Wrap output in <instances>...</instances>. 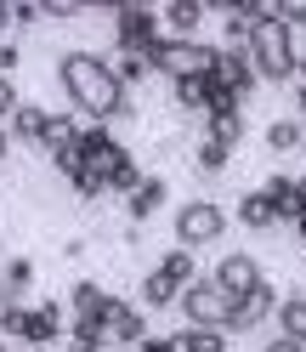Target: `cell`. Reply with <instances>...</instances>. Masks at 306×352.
Segmentation results:
<instances>
[{
    "instance_id": "obj_46",
    "label": "cell",
    "mask_w": 306,
    "mask_h": 352,
    "mask_svg": "<svg viewBox=\"0 0 306 352\" xmlns=\"http://www.w3.org/2000/svg\"><path fill=\"white\" fill-rule=\"evenodd\" d=\"M0 352H6V341H0Z\"/></svg>"
},
{
    "instance_id": "obj_1",
    "label": "cell",
    "mask_w": 306,
    "mask_h": 352,
    "mask_svg": "<svg viewBox=\"0 0 306 352\" xmlns=\"http://www.w3.org/2000/svg\"><path fill=\"white\" fill-rule=\"evenodd\" d=\"M57 85H62V97H69L74 108L91 125H108V120H130L137 114V102H130V91L114 80V63H108L102 52H62L57 57Z\"/></svg>"
},
{
    "instance_id": "obj_43",
    "label": "cell",
    "mask_w": 306,
    "mask_h": 352,
    "mask_svg": "<svg viewBox=\"0 0 306 352\" xmlns=\"http://www.w3.org/2000/svg\"><path fill=\"white\" fill-rule=\"evenodd\" d=\"M6 153H12V131L0 125V165H6Z\"/></svg>"
},
{
    "instance_id": "obj_20",
    "label": "cell",
    "mask_w": 306,
    "mask_h": 352,
    "mask_svg": "<svg viewBox=\"0 0 306 352\" xmlns=\"http://www.w3.org/2000/svg\"><path fill=\"white\" fill-rule=\"evenodd\" d=\"M74 137H80V125H74V114H62V108H46V142H40V153H62V148H74Z\"/></svg>"
},
{
    "instance_id": "obj_38",
    "label": "cell",
    "mask_w": 306,
    "mask_h": 352,
    "mask_svg": "<svg viewBox=\"0 0 306 352\" xmlns=\"http://www.w3.org/2000/svg\"><path fill=\"white\" fill-rule=\"evenodd\" d=\"M46 17H57V23H69V17H80L74 0H46Z\"/></svg>"
},
{
    "instance_id": "obj_15",
    "label": "cell",
    "mask_w": 306,
    "mask_h": 352,
    "mask_svg": "<svg viewBox=\"0 0 306 352\" xmlns=\"http://www.w3.org/2000/svg\"><path fill=\"white\" fill-rule=\"evenodd\" d=\"M238 222H244V228H255V233H272L278 228V210H272V199H267V193H261V188H250V193H238Z\"/></svg>"
},
{
    "instance_id": "obj_27",
    "label": "cell",
    "mask_w": 306,
    "mask_h": 352,
    "mask_svg": "<svg viewBox=\"0 0 306 352\" xmlns=\"http://www.w3.org/2000/svg\"><path fill=\"white\" fill-rule=\"evenodd\" d=\"M170 97H176V108L193 114V120L210 114V80H176V85H170Z\"/></svg>"
},
{
    "instance_id": "obj_32",
    "label": "cell",
    "mask_w": 306,
    "mask_h": 352,
    "mask_svg": "<svg viewBox=\"0 0 306 352\" xmlns=\"http://www.w3.org/2000/svg\"><path fill=\"white\" fill-rule=\"evenodd\" d=\"M142 165H137V153H125V160L108 170V193H119V199H130V193H137V182H142Z\"/></svg>"
},
{
    "instance_id": "obj_22",
    "label": "cell",
    "mask_w": 306,
    "mask_h": 352,
    "mask_svg": "<svg viewBox=\"0 0 306 352\" xmlns=\"http://www.w3.org/2000/svg\"><path fill=\"white\" fill-rule=\"evenodd\" d=\"M227 160H233V148L199 131V142H193V170H199V176H222V170H227Z\"/></svg>"
},
{
    "instance_id": "obj_40",
    "label": "cell",
    "mask_w": 306,
    "mask_h": 352,
    "mask_svg": "<svg viewBox=\"0 0 306 352\" xmlns=\"http://www.w3.org/2000/svg\"><path fill=\"white\" fill-rule=\"evenodd\" d=\"M261 352H306V346L290 341V336H267V346H261Z\"/></svg>"
},
{
    "instance_id": "obj_48",
    "label": "cell",
    "mask_w": 306,
    "mask_h": 352,
    "mask_svg": "<svg viewBox=\"0 0 306 352\" xmlns=\"http://www.w3.org/2000/svg\"><path fill=\"white\" fill-rule=\"evenodd\" d=\"M301 153H306V148H301Z\"/></svg>"
},
{
    "instance_id": "obj_4",
    "label": "cell",
    "mask_w": 306,
    "mask_h": 352,
    "mask_svg": "<svg viewBox=\"0 0 306 352\" xmlns=\"http://www.w3.org/2000/svg\"><path fill=\"white\" fill-rule=\"evenodd\" d=\"M176 313L187 318V329H227V318H233V296H227L210 273H199V278H193L187 290L176 296Z\"/></svg>"
},
{
    "instance_id": "obj_23",
    "label": "cell",
    "mask_w": 306,
    "mask_h": 352,
    "mask_svg": "<svg viewBox=\"0 0 306 352\" xmlns=\"http://www.w3.org/2000/svg\"><path fill=\"white\" fill-rule=\"evenodd\" d=\"M62 336V301H40L34 307V352H51V341Z\"/></svg>"
},
{
    "instance_id": "obj_13",
    "label": "cell",
    "mask_w": 306,
    "mask_h": 352,
    "mask_svg": "<svg viewBox=\"0 0 306 352\" xmlns=\"http://www.w3.org/2000/svg\"><path fill=\"white\" fill-rule=\"evenodd\" d=\"M165 199H170V182H165V176H142V182H137V193L125 199V216H130V228L153 222V216L165 210Z\"/></svg>"
},
{
    "instance_id": "obj_34",
    "label": "cell",
    "mask_w": 306,
    "mask_h": 352,
    "mask_svg": "<svg viewBox=\"0 0 306 352\" xmlns=\"http://www.w3.org/2000/svg\"><path fill=\"white\" fill-rule=\"evenodd\" d=\"M272 17H278V23L290 29V34H301V29H306V0H278Z\"/></svg>"
},
{
    "instance_id": "obj_7",
    "label": "cell",
    "mask_w": 306,
    "mask_h": 352,
    "mask_svg": "<svg viewBox=\"0 0 306 352\" xmlns=\"http://www.w3.org/2000/svg\"><path fill=\"white\" fill-rule=\"evenodd\" d=\"M125 153H130V148H125L108 125H80V137H74V160H80V170H97L102 182H108V170H114Z\"/></svg>"
},
{
    "instance_id": "obj_10",
    "label": "cell",
    "mask_w": 306,
    "mask_h": 352,
    "mask_svg": "<svg viewBox=\"0 0 306 352\" xmlns=\"http://www.w3.org/2000/svg\"><path fill=\"white\" fill-rule=\"evenodd\" d=\"M210 278H215V284H222V290L238 301L244 290H255V284L267 278V273H261V261H255L250 250H227L222 261H215V273H210Z\"/></svg>"
},
{
    "instance_id": "obj_14",
    "label": "cell",
    "mask_w": 306,
    "mask_h": 352,
    "mask_svg": "<svg viewBox=\"0 0 306 352\" xmlns=\"http://www.w3.org/2000/svg\"><path fill=\"white\" fill-rule=\"evenodd\" d=\"M12 142H23V148H40V142H46V108H40V102H17V114H12Z\"/></svg>"
},
{
    "instance_id": "obj_25",
    "label": "cell",
    "mask_w": 306,
    "mask_h": 352,
    "mask_svg": "<svg viewBox=\"0 0 306 352\" xmlns=\"http://www.w3.org/2000/svg\"><path fill=\"white\" fill-rule=\"evenodd\" d=\"M176 352H233V336L227 329H176Z\"/></svg>"
},
{
    "instance_id": "obj_47",
    "label": "cell",
    "mask_w": 306,
    "mask_h": 352,
    "mask_svg": "<svg viewBox=\"0 0 306 352\" xmlns=\"http://www.w3.org/2000/svg\"><path fill=\"white\" fill-rule=\"evenodd\" d=\"M62 352H69V346H62Z\"/></svg>"
},
{
    "instance_id": "obj_19",
    "label": "cell",
    "mask_w": 306,
    "mask_h": 352,
    "mask_svg": "<svg viewBox=\"0 0 306 352\" xmlns=\"http://www.w3.org/2000/svg\"><path fill=\"white\" fill-rule=\"evenodd\" d=\"M114 301V290H102L97 278H80L69 284V307H74V318H102V307Z\"/></svg>"
},
{
    "instance_id": "obj_41",
    "label": "cell",
    "mask_w": 306,
    "mask_h": 352,
    "mask_svg": "<svg viewBox=\"0 0 306 352\" xmlns=\"http://www.w3.org/2000/svg\"><path fill=\"white\" fill-rule=\"evenodd\" d=\"M295 120H306V85H295Z\"/></svg>"
},
{
    "instance_id": "obj_33",
    "label": "cell",
    "mask_w": 306,
    "mask_h": 352,
    "mask_svg": "<svg viewBox=\"0 0 306 352\" xmlns=\"http://www.w3.org/2000/svg\"><path fill=\"white\" fill-rule=\"evenodd\" d=\"M69 188L80 193V199H85V205H91V199H102V193H108V182H102V176H97V170H74V176H69Z\"/></svg>"
},
{
    "instance_id": "obj_12",
    "label": "cell",
    "mask_w": 306,
    "mask_h": 352,
    "mask_svg": "<svg viewBox=\"0 0 306 352\" xmlns=\"http://www.w3.org/2000/svg\"><path fill=\"white\" fill-rule=\"evenodd\" d=\"M204 17H210L204 0H170V6H159V29H165L170 40H199Z\"/></svg>"
},
{
    "instance_id": "obj_18",
    "label": "cell",
    "mask_w": 306,
    "mask_h": 352,
    "mask_svg": "<svg viewBox=\"0 0 306 352\" xmlns=\"http://www.w3.org/2000/svg\"><path fill=\"white\" fill-rule=\"evenodd\" d=\"M261 193H267L272 199V210H278V222H295L301 216V188H295V176H267V182H261Z\"/></svg>"
},
{
    "instance_id": "obj_42",
    "label": "cell",
    "mask_w": 306,
    "mask_h": 352,
    "mask_svg": "<svg viewBox=\"0 0 306 352\" xmlns=\"http://www.w3.org/2000/svg\"><path fill=\"white\" fill-rule=\"evenodd\" d=\"M12 29V0H0V34Z\"/></svg>"
},
{
    "instance_id": "obj_11",
    "label": "cell",
    "mask_w": 306,
    "mask_h": 352,
    "mask_svg": "<svg viewBox=\"0 0 306 352\" xmlns=\"http://www.w3.org/2000/svg\"><path fill=\"white\" fill-rule=\"evenodd\" d=\"M210 80H222L227 91L238 97V102H250L255 91H261V80H255V63H250V52H227L222 46V63H215V74Z\"/></svg>"
},
{
    "instance_id": "obj_2",
    "label": "cell",
    "mask_w": 306,
    "mask_h": 352,
    "mask_svg": "<svg viewBox=\"0 0 306 352\" xmlns=\"http://www.w3.org/2000/svg\"><path fill=\"white\" fill-rule=\"evenodd\" d=\"M148 63H153V74H165L170 85H176V80H210L215 63H222V46H210V40H170V34H159V40L148 46Z\"/></svg>"
},
{
    "instance_id": "obj_28",
    "label": "cell",
    "mask_w": 306,
    "mask_h": 352,
    "mask_svg": "<svg viewBox=\"0 0 306 352\" xmlns=\"http://www.w3.org/2000/svg\"><path fill=\"white\" fill-rule=\"evenodd\" d=\"M272 324H278V336H290V341H301V346H306V296H283Z\"/></svg>"
},
{
    "instance_id": "obj_16",
    "label": "cell",
    "mask_w": 306,
    "mask_h": 352,
    "mask_svg": "<svg viewBox=\"0 0 306 352\" xmlns=\"http://www.w3.org/2000/svg\"><path fill=\"white\" fill-rule=\"evenodd\" d=\"M34 278H40V267H34L29 256H6V267H0V307H12Z\"/></svg>"
},
{
    "instance_id": "obj_44",
    "label": "cell",
    "mask_w": 306,
    "mask_h": 352,
    "mask_svg": "<svg viewBox=\"0 0 306 352\" xmlns=\"http://www.w3.org/2000/svg\"><path fill=\"white\" fill-rule=\"evenodd\" d=\"M295 188H301V210H306V176H295Z\"/></svg>"
},
{
    "instance_id": "obj_45",
    "label": "cell",
    "mask_w": 306,
    "mask_h": 352,
    "mask_svg": "<svg viewBox=\"0 0 306 352\" xmlns=\"http://www.w3.org/2000/svg\"><path fill=\"white\" fill-rule=\"evenodd\" d=\"M295 233H301V239H306V210H301V216H295Z\"/></svg>"
},
{
    "instance_id": "obj_5",
    "label": "cell",
    "mask_w": 306,
    "mask_h": 352,
    "mask_svg": "<svg viewBox=\"0 0 306 352\" xmlns=\"http://www.w3.org/2000/svg\"><path fill=\"white\" fill-rule=\"evenodd\" d=\"M170 228H176V250L199 256L204 245H222V239H227V210L215 205V199H187Z\"/></svg>"
},
{
    "instance_id": "obj_30",
    "label": "cell",
    "mask_w": 306,
    "mask_h": 352,
    "mask_svg": "<svg viewBox=\"0 0 306 352\" xmlns=\"http://www.w3.org/2000/svg\"><path fill=\"white\" fill-rule=\"evenodd\" d=\"M108 336H102V318H74L69 324V352H102Z\"/></svg>"
},
{
    "instance_id": "obj_21",
    "label": "cell",
    "mask_w": 306,
    "mask_h": 352,
    "mask_svg": "<svg viewBox=\"0 0 306 352\" xmlns=\"http://www.w3.org/2000/svg\"><path fill=\"white\" fill-rule=\"evenodd\" d=\"M153 267H159V273H165L170 284H176V290H187V284L199 278V256H193V250H176V245H170V250H165L159 261H153Z\"/></svg>"
},
{
    "instance_id": "obj_3",
    "label": "cell",
    "mask_w": 306,
    "mask_h": 352,
    "mask_svg": "<svg viewBox=\"0 0 306 352\" xmlns=\"http://www.w3.org/2000/svg\"><path fill=\"white\" fill-rule=\"evenodd\" d=\"M250 63H255V80L261 85H290L295 80V57H301V46H295V34L278 23V17H267L255 34H250Z\"/></svg>"
},
{
    "instance_id": "obj_9",
    "label": "cell",
    "mask_w": 306,
    "mask_h": 352,
    "mask_svg": "<svg viewBox=\"0 0 306 352\" xmlns=\"http://www.w3.org/2000/svg\"><path fill=\"white\" fill-rule=\"evenodd\" d=\"M102 336L119 341V346H142V341H148V313H142L137 301L114 296V301L102 307Z\"/></svg>"
},
{
    "instance_id": "obj_24",
    "label": "cell",
    "mask_w": 306,
    "mask_h": 352,
    "mask_svg": "<svg viewBox=\"0 0 306 352\" xmlns=\"http://www.w3.org/2000/svg\"><path fill=\"white\" fill-rule=\"evenodd\" d=\"M0 341H34V307L23 301H12V307H0Z\"/></svg>"
},
{
    "instance_id": "obj_6",
    "label": "cell",
    "mask_w": 306,
    "mask_h": 352,
    "mask_svg": "<svg viewBox=\"0 0 306 352\" xmlns=\"http://www.w3.org/2000/svg\"><path fill=\"white\" fill-rule=\"evenodd\" d=\"M108 17H114V46L119 52H142L148 57V46L165 34L159 29V6H142V0H125V6H114Z\"/></svg>"
},
{
    "instance_id": "obj_17",
    "label": "cell",
    "mask_w": 306,
    "mask_h": 352,
    "mask_svg": "<svg viewBox=\"0 0 306 352\" xmlns=\"http://www.w3.org/2000/svg\"><path fill=\"white\" fill-rule=\"evenodd\" d=\"M176 296H182L176 284H170L159 267H148L142 273V290H137V307H142V313H165V307H176Z\"/></svg>"
},
{
    "instance_id": "obj_26",
    "label": "cell",
    "mask_w": 306,
    "mask_h": 352,
    "mask_svg": "<svg viewBox=\"0 0 306 352\" xmlns=\"http://www.w3.org/2000/svg\"><path fill=\"white\" fill-rule=\"evenodd\" d=\"M267 148H272V153H301V148H306V125H301L295 114L272 120V125H267Z\"/></svg>"
},
{
    "instance_id": "obj_8",
    "label": "cell",
    "mask_w": 306,
    "mask_h": 352,
    "mask_svg": "<svg viewBox=\"0 0 306 352\" xmlns=\"http://www.w3.org/2000/svg\"><path fill=\"white\" fill-rule=\"evenodd\" d=\"M278 284L272 278H261L255 284V290H244V296H238L233 301V318H227V336H244V329H261V324H272L278 318Z\"/></svg>"
},
{
    "instance_id": "obj_37",
    "label": "cell",
    "mask_w": 306,
    "mask_h": 352,
    "mask_svg": "<svg viewBox=\"0 0 306 352\" xmlns=\"http://www.w3.org/2000/svg\"><path fill=\"white\" fill-rule=\"evenodd\" d=\"M17 63H23V52H17V46H12V40H0V74H6V80H12V74H17Z\"/></svg>"
},
{
    "instance_id": "obj_31",
    "label": "cell",
    "mask_w": 306,
    "mask_h": 352,
    "mask_svg": "<svg viewBox=\"0 0 306 352\" xmlns=\"http://www.w3.org/2000/svg\"><path fill=\"white\" fill-rule=\"evenodd\" d=\"M148 74H153V63H148L142 52H119V57H114V80L125 85V91H137Z\"/></svg>"
},
{
    "instance_id": "obj_36",
    "label": "cell",
    "mask_w": 306,
    "mask_h": 352,
    "mask_svg": "<svg viewBox=\"0 0 306 352\" xmlns=\"http://www.w3.org/2000/svg\"><path fill=\"white\" fill-rule=\"evenodd\" d=\"M17 102H23V97H17V80H6V74H0V125H12Z\"/></svg>"
},
{
    "instance_id": "obj_39",
    "label": "cell",
    "mask_w": 306,
    "mask_h": 352,
    "mask_svg": "<svg viewBox=\"0 0 306 352\" xmlns=\"http://www.w3.org/2000/svg\"><path fill=\"white\" fill-rule=\"evenodd\" d=\"M137 352H176V336H148Z\"/></svg>"
},
{
    "instance_id": "obj_35",
    "label": "cell",
    "mask_w": 306,
    "mask_h": 352,
    "mask_svg": "<svg viewBox=\"0 0 306 352\" xmlns=\"http://www.w3.org/2000/svg\"><path fill=\"white\" fill-rule=\"evenodd\" d=\"M12 23H17V29L46 23V0H12Z\"/></svg>"
},
{
    "instance_id": "obj_29",
    "label": "cell",
    "mask_w": 306,
    "mask_h": 352,
    "mask_svg": "<svg viewBox=\"0 0 306 352\" xmlns=\"http://www.w3.org/2000/svg\"><path fill=\"white\" fill-rule=\"evenodd\" d=\"M244 131H250V120H244V108H238V114H210V120H204V137H215V142H227V148H238V142H244Z\"/></svg>"
}]
</instances>
